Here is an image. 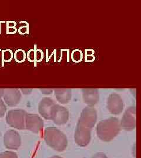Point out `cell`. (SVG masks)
Returning a JSON list of instances; mask_svg holds the SVG:
<instances>
[{"mask_svg": "<svg viewBox=\"0 0 141 158\" xmlns=\"http://www.w3.org/2000/svg\"><path fill=\"white\" fill-rule=\"evenodd\" d=\"M121 129L119 119L111 117L101 121L97 124V134L101 140L109 142L118 135Z\"/></svg>", "mask_w": 141, "mask_h": 158, "instance_id": "cell-1", "label": "cell"}, {"mask_svg": "<svg viewBox=\"0 0 141 158\" xmlns=\"http://www.w3.org/2000/svg\"><path fill=\"white\" fill-rule=\"evenodd\" d=\"M44 138L47 145L56 151L62 152L68 146L66 136L55 127L47 128L44 131Z\"/></svg>", "mask_w": 141, "mask_h": 158, "instance_id": "cell-2", "label": "cell"}, {"mask_svg": "<svg viewBox=\"0 0 141 158\" xmlns=\"http://www.w3.org/2000/svg\"><path fill=\"white\" fill-rule=\"evenodd\" d=\"M27 112L21 109L11 110L8 111L6 114L7 123L17 129H25V120Z\"/></svg>", "mask_w": 141, "mask_h": 158, "instance_id": "cell-3", "label": "cell"}, {"mask_svg": "<svg viewBox=\"0 0 141 158\" xmlns=\"http://www.w3.org/2000/svg\"><path fill=\"white\" fill-rule=\"evenodd\" d=\"M97 120V113L95 108L93 107L88 106L82 110L77 125L92 129L95 125Z\"/></svg>", "mask_w": 141, "mask_h": 158, "instance_id": "cell-4", "label": "cell"}, {"mask_svg": "<svg viewBox=\"0 0 141 158\" xmlns=\"http://www.w3.org/2000/svg\"><path fill=\"white\" fill-rule=\"evenodd\" d=\"M121 128L125 131H132L136 126V108L135 106L129 107L123 114L120 121Z\"/></svg>", "mask_w": 141, "mask_h": 158, "instance_id": "cell-5", "label": "cell"}, {"mask_svg": "<svg viewBox=\"0 0 141 158\" xmlns=\"http://www.w3.org/2000/svg\"><path fill=\"white\" fill-rule=\"evenodd\" d=\"M69 119V111L64 107L55 104L51 110V120L58 125L65 124Z\"/></svg>", "mask_w": 141, "mask_h": 158, "instance_id": "cell-6", "label": "cell"}, {"mask_svg": "<svg viewBox=\"0 0 141 158\" xmlns=\"http://www.w3.org/2000/svg\"><path fill=\"white\" fill-rule=\"evenodd\" d=\"M25 129L35 134L39 133L44 127L43 120L36 114L27 113L25 120Z\"/></svg>", "mask_w": 141, "mask_h": 158, "instance_id": "cell-7", "label": "cell"}, {"mask_svg": "<svg viewBox=\"0 0 141 158\" xmlns=\"http://www.w3.org/2000/svg\"><path fill=\"white\" fill-rule=\"evenodd\" d=\"M3 142L7 149L17 150L21 145V137L17 131L10 129L4 134Z\"/></svg>", "mask_w": 141, "mask_h": 158, "instance_id": "cell-8", "label": "cell"}, {"mask_svg": "<svg viewBox=\"0 0 141 158\" xmlns=\"http://www.w3.org/2000/svg\"><path fill=\"white\" fill-rule=\"evenodd\" d=\"M91 139V129L77 125L74 133V141L80 146H87Z\"/></svg>", "mask_w": 141, "mask_h": 158, "instance_id": "cell-9", "label": "cell"}, {"mask_svg": "<svg viewBox=\"0 0 141 158\" xmlns=\"http://www.w3.org/2000/svg\"><path fill=\"white\" fill-rule=\"evenodd\" d=\"M107 108L112 114L118 115L123 110V102L121 96L116 93L110 94L107 100Z\"/></svg>", "mask_w": 141, "mask_h": 158, "instance_id": "cell-10", "label": "cell"}, {"mask_svg": "<svg viewBox=\"0 0 141 158\" xmlns=\"http://www.w3.org/2000/svg\"><path fill=\"white\" fill-rule=\"evenodd\" d=\"M21 93L18 89H8L5 90L3 96L4 103L10 107L18 104L21 99Z\"/></svg>", "mask_w": 141, "mask_h": 158, "instance_id": "cell-11", "label": "cell"}, {"mask_svg": "<svg viewBox=\"0 0 141 158\" xmlns=\"http://www.w3.org/2000/svg\"><path fill=\"white\" fill-rule=\"evenodd\" d=\"M83 100L88 106L93 107L99 101V94L96 89H84L82 90Z\"/></svg>", "mask_w": 141, "mask_h": 158, "instance_id": "cell-12", "label": "cell"}, {"mask_svg": "<svg viewBox=\"0 0 141 158\" xmlns=\"http://www.w3.org/2000/svg\"><path fill=\"white\" fill-rule=\"evenodd\" d=\"M54 104L55 103L51 99H42L38 104L39 113L45 119L51 120V110Z\"/></svg>", "mask_w": 141, "mask_h": 158, "instance_id": "cell-13", "label": "cell"}, {"mask_svg": "<svg viewBox=\"0 0 141 158\" xmlns=\"http://www.w3.org/2000/svg\"><path fill=\"white\" fill-rule=\"evenodd\" d=\"M57 100L62 104H66L71 99L72 90L69 89H56L54 90Z\"/></svg>", "mask_w": 141, "mask_h": 158, "instance_id": "cell-14", "label": "cell"}, {"mask_svg": "<svg viewBox=\"0 0 141 158\" xmlns=\"http://www.w3.org/2000/svg\"><path fill=\"white\" fill-rule=\"evenodd\" d=\"M0 158H18L16 152L12 151H5L0 153Z\"/></svg>", "mask_w": 141, "mask_h": 158, "instance_id": "cell-15", "label": "cell"}, {"mask_svg": "<svg viewBox=\"0 0 141 158\" xmlns=\"http://www.w3.org/2000/svg\"><path fill=\"white\" fill-rule=\"evenodd\" d=\"M15 59L17 62H21L25 59V53L23 50H18L15 53Z\"/></svg>", "mask_w": 141, "mask_h": 158, "instance_id": "cell-16", "label": "cell"}, {"mask_svg": "<svg viewBox=\"0 0 141 158\" xmlns=\"http://www.w3.org/2000/svg\"><path fill=\"white\" fill-rule=\"evenodd\" d=\"M7 106L2 99H0V117H3L7 112Z\"/></svg>", "mask_w": 141, "mask_h": 158, "instance_id": "cell-17", "label": "cell"}, {"mask_svg": "<svg viewBox=\"0 0 141 158\" xmlns=\"http://www.w3.org/2000/svg\"><path fill=\"white\" fill-rule=\"evenodd\" d=\"M12 57H13L12 52L10 50H7L4 53V59H6L5 60L6 61H10L11 60Z\"/></svg>", "mask_w": 141, "mask_h": 158, "instance_id": "cell-18", "label": "cell"}, {"mask_svg": "<svg viewBox=\"0 0 141 158\" xmlns=\"http://www.w3.org/2000/svg\"><path fill=\"white\" fill-rule=\"evenodd\" d=\"M92 158H108L107 156L102 152H99V153H95L92 157Z\"/></svg>", "mask_w": 141, "mask_h": 158, "instance_id": "cell-19", "label": "cell"}, {"mask_svg": "<svg viewBox=\"0 0 141 158\" xmlns=\"http://www.w3.org/2000/svg\"><path fill=\"white\" fill-rule=\"evenodd\" d=\"M39 90L41 92L42 94H44L46 95L51 94L53 92V90L52 89H40Z\"/></svg>", "mask_w": 141, "mask_h": 158, "instance_id": "cell-20", "label": "cell"}, {"mask_svg": "<svg viewBox=\"0 0 141 158\" xmlns=\"http://www.w3.org/2000/svg\"><path fill=\"white\" fill-rule=\"evenodd\" d=\"M20 90L22 92V93L24 94H25V95H28L31 94V93L32 91V90L31 89H21Z\"/></svg>", "mask_w": 141, "mask_h": 158, "instance_id": "cell-21", "label": "cell"}, {"mask_svg": "<svg viewBox=\"0 0 141 158\" xmlns=\"http://www.w3.org/2000/svg\"><path fill=\"white\" fill-rule=\"evenodd\" d=\"M5 89H0V99H1V98L3 97L4 94Z\"/></svg>", "mask_w": 141, "mask_h": 158, "instance_id": "cell-22", "label": "cell"}, {"mask_svg": "<svg viewBox=\"0 0 141 158\" xmlns=\"http://www.w3.org/2000/svg\"><path fill=\"white\" fill-rule=\"evenodd\" d=\"M49 158H62V157L61 156H53Z\"/></svg>", "mask_w": 141, "mask_h": 158, "instance_id": "cell-23", "label": "cell"}]
</instances>
